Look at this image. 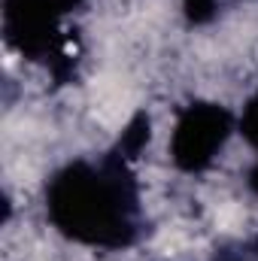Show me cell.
<instances>
[{"instance_id": "1", "label": "cell", "mask_w": 258, "mask_h": 261, "mask_svg": "<svg viewBox=\"0 0 258 261\" xmlns=\"http://www.w3.org/2000/svg\"><path fill=\"white\" fill-rule=\"evenodd\" d=\"M237 219H240V213H237L234 206H228V210H222V216H219V225H222V228H228V225H234Z\"/></svg>"}]
</instances>
